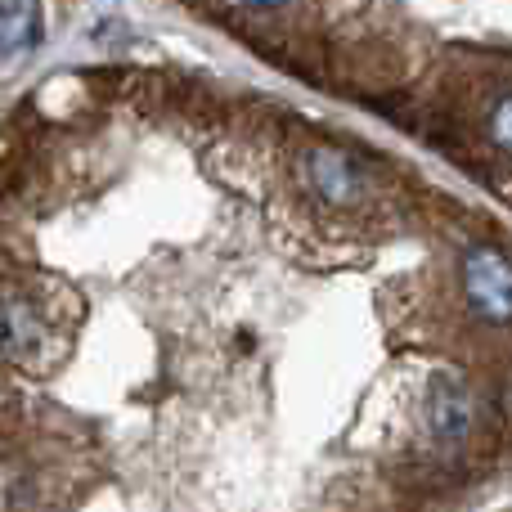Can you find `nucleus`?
Returning <instances> with one entry per match:
<instances>
[{
  "label": "nucleus",
  "mask_w": 512,
  "mask_h": 512,
  "mask_svg": "<svg viewBox=\"0 0 512 512\" xmlns=\"http://www.w3.org/2000/svg\"><path fill=\"white\" fill-rule=\"evenodd\" d=\"M463 297H468L472 315L490 319V324H508L512 319V261L495 248H468L463 256Z\"/></svg>",
  "instance_id": "f257e3e1"
},
{
  "label": "nucleus",
  "mask_w": 512,
  "mask_h": 512,
  "mask_svg": "<svg viewBox=\"0 0 512 512\" xmlns=\"http://www.w3.org/2000/svg\"><path fill=\"white\" fill-rule=\"evenodd\" d=\"M306 180L319 198H328V203H337V207L355 203V194H360V176L351 171V162L328 153V149H319L306 158Z\"/></svg>",
  "instance_id": "7ed1b4c3"
},
{
  "label": "nucleus",
  "mask_w": 512,
  "mask_h": 512,
  "mask_svg": "<svg viewBox=\"0 0 512 512\" xmlns=\"http://www.w3.org/2000/svg\"><path fill=\"white\" fill-rule=\"evenodd\" d=\"M490 135H495V144L512 158V99L495 108V117H490Z\"/></svg>",
  "instance_id": "39448f33"
},
{
  "label": "nucleus",
  "mask_w": 512,
  "mask_h": 512,
  "mask_svg": "<svg viewBox=\"0 0 512 512\" xmlns=\"http://www.w3.org/2000/svg\"><path fill=\"white\" fill-rule=\"evenodd\" d=\"M248 5H261V9H270V5H279V0H248Z\"/></svg>",
  "instance_id": "423d86ee"
},
{
  "label": "nucleus",
  "mask_w": 512,
  "mask_h": 512,
  "mask_svg": "<svg viewBox=\"0 0 512 512\" xmlns=\"http://www.w3.org/2000/svg\"><path fill=\"white\" fill-rule=\"evenodd\" d=\"M0 41L5 54L18 59L27 45L41 41V0H5V18H0Z\"/></svg>",
  "instance_id": "20e7f679"
},
{
  "label": "nucleus",
  "mask_w": 512,
  "mask_h": 512,
  "mask_svg": "<svg viewBox=\"0 0 512 512\" xmlns=\"http://www.w3.org/2000/svg\"><path fill=\"white\" fill-rule=\"evenodd\" d=\"M427 414H432L436 441L454 445L463 432H468V391H463L454 378H436L432 391H427Z\"/></svg>",
  "instance_id": "f03ea898"
}]
</instances>
